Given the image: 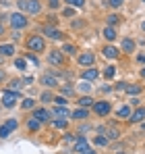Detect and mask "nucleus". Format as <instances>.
<instances>
[{
    "label": "nucleus",
    "instance_id": "nucleus-38",
    "mask_svg": "<svg viewBox=\"0 0 145 154\" xmlns=\"http://www.w3.org/2000/svg\"><path fill=\"white\" fill-rule=\"evenodd\" d=\"M42 100H44V102H52V94H50V92H44V94H42Z\"/></svg>",
    "mask_w": 145,
    "mask_h": 154
},
{
    "label": "nucleus",
    "instance_id": "nucleus-25",
    "mask_svg": "<svg viewBox=\"0 0 145 154\" xmlns=\"http://www.w3.org/2000/svg\"><path fill=\"white\" fill-rule=\"evenodd\" d=\"M35 106V100H31V98H25L23 100V108L25 110H29V108H33Z\"/></svg>",
    "mask_w": 145,
    "mask_h": 154
},
{
    "label": "nucleus",
    "instance_id": "nucleus-23",
    "mask_svg": "<svg viewBox=\"0 0 145 154\" xmlns=\"http://www.w3.org/2000/svg\"><path fill=\"white\" fill-rule=\"evenodd\" d=\"M118 117L129 119V117H131V108H129V106H120V108H118Z\"/></svg>",
    "mask_w": 145,
    "mask_h": 154
},
{
    "label": "nucleus",
    "instance_id": "nucleus-51",
    "mask_svg": "<svg viewBox=\"0 0 145 154\" xmlns=\"http://www.w3.org/2000/svg\"><path fill=\"white\" fill-rule=\"evenodd\" d=\"M143 2H145V0H143Z\"/></svg>",
    "mask_w": 145,
    "mask_h": 154
},
{
    "label": "nucleus",
    "instance_id": "nucleus-40",
    "mask_svg": "<svg viewBox=\"0 0 145 154\" xmlns=\"http://www.w3.org/2000/svg\"><path fill=\"white\" fill-rule=\"evenodd\" d=\"M48 4L52 8H58V4H60V0H48Z\"/></svg>",
    "mask_w": 145,
    "mask_h": 154
},
{
    "label": "nucleus",
    "instance_id": "nucleus-45",
    "mask_svg": "<svg viewBox=\"0 0 145 154\" xmlns=\"http://www.w3.org/2000/svg\"><path fill=\"white\" fill-rule=\"evenodd\" d=\"M2 79H4V73H2V71H0V81H2Z\"/></svg>",
    "mask_w": 145,
    "mask_h": 154
},
{
    "label": "nucleus",
    "instance_id": "nucleus-32",
    "mask_svg": "<svg viewBox=\"0 0 145 154\" xmlns=\"http://www.w3.org/2000/svg\"><path fill=\"white\" fill-rule=\"evenodd\" d=\"M106 144H108V137H104V135L96 137V146H106Z\"/></svg>",
    "mask_w": 145,
    "mask_h": 154
},
{
    "label": "nucleus",
    "instance_id": "nucleus-7",
    "mask_svg": "<svg viewBox=\"0 0 145 154\" xmlns=\"http://www.w3.org/2000/svg\"><path fill=\"white\" fill-rule=\"evenodd\" d=\"M75 150H77L79 154H87V152H89V144H87L83 137H79L77 144H75Z\"/></svg>",
    "mask_w": 145,
    "mask_h": 154
},
{
    "label": "nucleus",
    "instance_id": "nucleus-15",
    "mask_svg": "<svg viewBox=\"0 0 145 154\" xmlns=\"http://www.w3.org/2000/svg\"><path fill=\"white\" fill-rule=\"evenodd\" d=\"M0 54H2V56H13V54H15V46H13V44L0 46Z\"/></svg>",
    "mask_w": 145,
    "mask_h": 154
},
{
    "label": "nucleus",
    "instance_id": "nucleus-50",
    "mask_svg": "<svg viewBox=\"0 0 145 154\" xmlns=\"http://www.w3.org/2000/svg\"><path fill=\"white\" fill-rule=\"evenodd\" d=\"M143 129H145V121H143Z\"/></svg>",
    "mask_w": 145,
    "mask_h": 154
},
{
    "label": "nucleus",
    "instance_id": "nucleus-28",
    "mask_svg": "<svg viewBox=\"0 0 145 154\" xmlns=\"http://www.w3.org/2000/svg\"><path fill=\"white\" fill-rule=\"evenodd\" d=\"M25 65H27V63H25V58H17V60H15V67H17L19 71H23V69H27Z\"/></svg>",
    "mask_w": 145,
    "mask_h": 154
},
{
    "label": "nucleus",
    "instance_id": "nucleus-37",
    "mask_svg": "<svg viewBox=\"0 0 145 154\" xmlns=\"http://www.w3.org/2000/svg\"><path fill=\"white\" fill-rule=\"evenodd\" d=\"M54 100H56V104H58V106H62V104H67V102H69V100H67L64 96H56Z\"/></svg>",
    "mask_w": 145,
    "mask_h": 154
},
{
    "label": "nucleus",
    "instance_id": "nucleus-41",
    "mask_svg": "<svg viewBox=\"0 0 145 154\" xmlns=\"http://www.w3.org/2000/svg\"><path fill=\"white\" fill-rule=\"evenodd\" d=\"M27 58H29L31 63H35V65H37V56H35V54H27Z\"/></svg>",
    "mask_w": 145,
    "mask_h": 154
},
{
    "label": "nucleus",
    "instance_id": "nucleus-31",
    "mask_svg": "<svg viewBox=\"0 0 145 154\" xmlns=\"http://www.w3.org/2000/svg\"><path fill=\"white\" fill-rule=\"evenodd\" d=\"M114 73H116V69H114V67H106V71H104V75L108 77V79H112Z\"/></svg>",
    "mask_w": 145,
    "mask_h": 154
},
{
    "label": "nucleus",
    "instance_id": "nucleus-36",
    "mask_svg": "<svg viewBox=\"0 0 145 154\" xmlns=\"http://www.w3.org/2000/svg\"><path fill=\"white\" fill-rule=\"evenodd\" d=\"M72 92H75V90H72L71 85H64V88H62V96H71Z\"/></svg>",
    "mask_w": 145,
    "mask_h": 154
},
{
    "label": "nucleus",
    "instance_id": "nucleus-30",
    "mask_svg": "<svg viewBox=\"0 0 145 154\" xmlns=\"http://www.w3.org/2000/svg\"><path fill=\"white\" fill-rule=\"evenodd\" d=\"M108 137H110V140H116V137H118V129L110 127V129H108Z\"/></svg>",
    "mask_w": 145,
    "mask_h": 154
},
{
    "label": "nucleus",
    "instance_id": "nucleus-13",
    "mask_svg": "<svg viewBox=\"0 0 145 154\" xmlns=\"http://www.w3.org/2000/svg\"><path fill=\"white\" fill-rule=\"evenodd\" d=\"M99 75V73H97V69H87V71H83V79H85V81H93V79H96V77Z\"/></svg>",
    "mask_w": 145,
    "mask_h": 154
},
{
    "label": "nucleus",
    "instance_id": "nucleus-3",
    "mask_svg": "<svg viewBox=\"0 0 145 154\" xmlns=\"http://www.w3.org/2000/svg\"><path fill=\"white\" fill-rule=\"evenodd\" d=\"M10 25L15 27V29H21V27L27 25V17H25V15H21V13L10 15Z\"/></svg>",
    "mask_w": 145,
    "mask_h": 154
},
{
    "label": "nucleus",
    "instance_id": "nucleus-5",
    "mask_svg": "<svg viewBox=\"0 0 145 154\" xmlns=\"http://www.w3.org/2000/svg\"><path fill=\"white\" fill-rule=\"evenodd\" d=\"M133 123H143L145 121V106H141V108H137L135 112H131V117H129Z\"/></svg>",
    "mask_w": 145,
    "mask_h": 154
},
{
    "label": "nucleus",
    "instance_id": "nucleus-9",
    "mask_svg": "<svg viewBox=\"0 0 145 154\" xmlns=\"http://www.w3.org/2000/svg\"><path fill=\"white\" fill-rule=\"evenodd\" d=\"M44 33H46L48 38H52V40H60V38H62V33H60L56 27H50V25L44 27Z\"/></svg>",
    "mask_w": 145,
    "mask_h": 154
},
{
    "label": "nucleus",
    "instance_id": "nucleus-11",
    "mask_svg": "<svg viewBox=\"0 0 145 154\" xmlns=\"http://www.w3.org/2000/svg\"><path fill=\"white\" fill-rule=\"evenodd\" d=\"M33 117H35V119H40V121L44 123V121H48V119L52 117V115H50L48 110H44V108H37V110L33 112Z\"/></svg>",
    "mask_w": 145,
    "mask_h": 154
},
{
    "label": "nucleus",
    "instance_id": "nucleus-42",
    "mask_svg": "<svg viewBox=\"0 0 145 154\" xmlns=\"http://www.w3.org/2000/svg\"><path fill=\"white\" fill-rule=\"evenodd\" d=\"M122 2H124V0H110V4H112V6H120Z\"/></svg>",
    "mask_w": 145,
    "mask_h": 154
},
{
    "label": "nucleus",
    "instance_id": "nucleus-22",
    "mask_svg": "<svg viewBox=\"0 0 145 154\" xmlns=\"http://www.w3.org/2000/svg\"><path fill=\"white\" fill-rule=\"evenodd\" d=\"M124 92H126V94H131V96H137V94L141 92V88H139V85H126V88H124Z\"/></svg>",
    "mask_w": 145,
    "mask_h": 154
},
{
    "label": "nucleus",
    "instance_id": "nucleus-21",
    "mask_svg": "<svg viewBox=\"0 0 145 154\" xmlns=\"http://www.w3.org/2000/svg\"><path fill=\"white\" fill-rule=\"evenodd\" d=\"M104 38H106V40H114V38H116L114 27H106V29H104Z\"/></svg>",
    "mask_w": 145,
    "mask_h": 154
},
{
    "label": "nucleus",
    "instance_id": "nucleus-44",
    "mask_svg": "<svg viewBox=\"0 0 145 154\" xmlns=\"http://www.w3.org/2000/svg\"><path fill=\"white\" fill-rule=\"evenodd\" d=\"M141 77H145V67H143V69H141Z\"/></svg>",
    "mask_w": 145,
    "mask_h": 154
},
{
    "label": "nucleus",
    "instance_id": "nucleus-48",
    "mask_svg": "<svg viewBox=\"0 0 145 154\" xmlns=\"http://www.w3.org/2000/svg\"><path fill=\"white\" fill-rule=\"evenodd\" d=\"M141 27H143V31H145V21H143V25H141Z\"/></svg>",
    "mask_w": 145,
    "mask_h": 154
},
{
    "label": "nucleus",
    "instance_id": "nucleus-4",
    "mask_svg": "<svg viewBox=\"0 0 145 154\" xmlns=\"http://www.w3.org/2000/svg\"><path fill=\"white\" fill-rule=\"evenodd\" d=\"M17 100H19V96H17L15 92H4V94H2V104H4V106H8V108H10V106H15Z\"/></svg>",
    "mask_w": 145,
    "mask_h": 154
},
{
    "label": "nucleus",
    "instance_id": "nucleus-10",
    "mask_svg": "<svg viewBox=\"0 0 145 154\" xmlns=\"http://www.w3.org/2000/svg\"><path fill=\"white\" fill-rule=\"evenodd\" d=\"M52 115H54V117H60V119H69L71 112H69V108H64V106H56V108L52 110Z\"/></svg>",
    "mask_w": 145,
    "mask_h": 154
},
{
    "label": "nucleus",
    "instance_id": "nucleus-1",
    "mask_svg": "<svg viewBox=\"0 0 145 154\" xmlns=\"http://www.w3.org/2000/svg\"><path fill=\"white\" fill-rule=\"evenodd\" d=\"M19 8L35 15V13H40V2L37 0H19Z\"/></svg>",
    "mask_w": 145,
    "mask_h": 154
},
{
    "label": "nucleus",
    "instance_id": "nucleus-24",
    "mask_svg": "<svg viewBox=\"0 0 145 154\" xmlns=\"http://www.w3.org/2000/svg\"><path fill=\"white\" fill-rule=\"evenodd\" d=\"M4 125H6V127L10 129V131H15V129L19 127V121H17V119H8V121H6Z\"/></svg>",
    "mask_w": 145,
    "mask_h": 154
},
{
    "label": "nucleus",
    "instance_id": "nucleus-2",
    "mask_svg": "<svg viewBox=\"0 0 145 154\" xmlns=\"http://www.w3.org/2000/svg\"><path fill=\"white\" fill-rule=\"evenodd\" d=\"M27 46H29V50H44V38H40V35H31L29 40H27Z\"/></svg>",
    "mask_w": 145,
    "mask_h": 154
},
{
    "label": "nucleus",
    "instance_id": "nucleus-6",
    "mask_svg": "<svg viewBox=\"0 0 145 154\" xmlns=\"http://www.w3.org/2000/svg\"><path fill=\"white\" fill-rule=\"evenodd\" d=\"M48 60H50V65H56V67H62V63H64V60H62V54H60L58 50H52V52H50Z\"/></svg>",
    "mask_w": 145,
    "mask_h": 154
},
{
    "label": "nucleus",
    "instance_id": "nucleus-17",
    "mask_svg": "<svg viewBox=\"0 0 145 154\" xmlns=\"http://www.w3.org/2000/svg\"><path fill=\"white\" fill-rule=\"evenodd\" d=\"M42 83L48 85V88H54V85H56V77L54 75H44L42 77Z\"/></svg>",
    "mask_w": 145,
    "mask_h": 154
},
{
    "label": "nucleus",
    "instance_id": "nucleus-20",
    "mask_svg": "<svg viewBox=\"0 0 145 154\" xmlns=\"http://www.w3.org/2000/svg\"><path fill=\"white\" fill-rule=\"evenodd\" d=\"M93 98H89V96H83L81 100H79V106H83V108H87V106H93Z\"/></svg>",
    "mask_w": 145,
    "mask_h": 154
},
{
    "label": "nucleus",
    "instance_id": "nucleus-34",
    "mask_svg": "<svg viewBox=\"0 0 145 154\" xmlns=\"http://www.w3.org/2000/svg\"><path fill=\"white\" fill-rule=\"evenodd\" d=\"M116 23H118V17L116 15H108V25L112 27V25H116Z\"/></svg>",
    "mask_w": 145,
    "mask_h": 154
},
{
    "label": "nucleus",
    "instance_id": "nucleus-46",
    "mask_svg": "<svg viewBox=\"0 0 145 154\" xmlns=\"http://www.w3.org/2000/svg\"><path fill=\"white\" fill-rule=\"evenodd\" d=\"M0 33H4V31H2V23H0Z\"/></svg>",
    "mask_w": 145,
    "mask_h": 154
},
{
    "label": "nucleus",
    "instance_id": "nucleus-16",
    "mask_svg": "<svg viewBox=\"0 0 145 154\" xmlns=\"http://www.w3.org/2000/svg\"><path fill=\"white\" fill-rule=\"evenodd\" d=\"M104 54H106L108 58H116V56H118V48H114V46H106V48H104Z\"/></svg>",
    "mask_w": 145,
    "mask_h": 154
},
{
    "label": "nucleus",
    "instance_id": "nucleus-39",
    "mask_svg": "<svg viewBox=\"0 0 145 154\" xmlns=\"http://www.w3.org/2000/svg\"><path fill=\"white\" fill-rule=\"evenodd\" d=\"M72 15H75V11H72L71 6H67L64 8V17H72Z\"/></svg>",
    "mask_w": 145,
    "mask_h": 154
},
{
    "label": "nucleus",
    "instance_id": "nucleus-14",
    "mask_svg": "<svg viewBox=\"0 0 145 154\" xmlns=\"http://www.w3.org/2000/svg\"><path fill=\"white\" fill-rule=\"evenodd\" d=\"M40 125H42V121H40V119H35V117H31V119L27 121V129H29V131H37Z\"/></svg>",
    "mask_w": 145,
    "mask_h": 154
},
{
    "label": "nucleus",
    "instance_id": "nucleus-19",
    "mask_svg": "<svg viewBox=\"0 0 145 154\" xmlns=\"http://www.w3.org/2000/svg\"><path fill=\"white\" fill-rule=\"evenodd\" d=\"M122 50H124V52H133V50H135L133 40H129V38H126V40H122Z\"/></svg>",
    "mask_w": 145,
    "mask_h": 154
},
{
    "label": "nucleus",
    "instance_id": "nucleus-8",
    "mask_svg": "<svg viewBox=\"0 0 145 154\" xmlns=\"http://www.w3.org/2000/svg\"><path fill=\"white\" fill-rule=\"evenodd\" d=\"M93 110H96L97 115H108L110 112V104L108 102H96L93 104Z\"/></svg>",
    "mask_w": 145,
    "mask_h": 154
},
{
    "label": "nucleus",
    "instance_id": "nucleus-33",
    "mask_svg": "<svg viewBox=\"0 0 145 154\" xmlns=\"http://www.w3.org/2000/svg\"><path fill=\"white\" fill-rule=\"evenodd\" d=\"M8 135H10V129L6 127V125H2L0 127V137H8Z\"/></svg>",
    "mask_w": 145,
    "mask_h": 154
},
{
    "label": "nucleus",
    "instance_id": "nucleus-26",
    "mask_svg": "<svg viewBox=\"0 0 145 154\" xmlns=\"http://www.w3.org/2000/svg\"><path fill=\"white\" fill-rule=\"evenodd\" d=\"M52 125H54L56 129H62V127H67V119H56Z\"/></svg>",
    "mask_w": 145,
    "mask_h": 154
},
{
    "label": "nucleus",
    "instance_id": "nucleus-29",
    "mask_svg": "<svg viewBox=\"0 0 145 154\" xmlns=\"http://www.w3.org/2000/svg\"><path fill=\"white\" fill-rule=\"evenodd\" d=\"M21 83H23V81H19V79H13V81H10V85H8V88H10V92L19 90V88H21Z\"/></svg>",
    "mask_w": 145,
    "mask_h": 154
},
{
    "label": "nucleus",
    "instance_id": "nucleus-27",
    "mask_svg": "<svg viewBox=\"0 0 145 154\" xmlns=\"http://www.w3.org/2000/svg\"><path fill=\"white\" fill-rule=\"evenodd\" d=\"M62 52H64V54H75V46H72V44H64V46H62Z\"/></svg>",
    "mask_w": 145,
    "mask_h": 154
},
{
    "label": "nucleus",
    "instance_id": "nucleus-12",
    "mask_svg": "<svg viewBox=\"0 0 145 154\" xmlns=\"http://www.w3.org/2000/svg\"><path fill=\"white\" fill-rule=\"evenodd\" d=\"M79 63L85 67V65H93V54L91 52H85V54H81L79 56Z\"/></svg>",
    "mask_w": 145,
    "mask_h": 154
},
{
    "label": "nucleus",
    "instance_id": "nucleus-43",
    "mask_svg": "<svg viewBox=\"0 0 145 154\" xmlns=\"http://www.w3.org/2000/svg\"><path fill=\"white\" fill-rule=\"evenodd\" d=\"M137 60H139V63H145V54H139V56H137Z\"/></svg>",
    "mask_w": 145,
    "mask_h": 154
},
{
    "label": "nucleus",
    "instance_id": "nucleus-47",
    "mask_svg": "<svg viewBox=\"0 0 145 154\" xmlns=\"http://www.w3.org/2000/svg\"><path fill=\"white\" fill-rule=\"evenodd\" d=\"M87 154H96V152H93V150H89V152H87Z\"/></svg>",
    "mask_w": 145,
    "mask_h": 154
},
{
    "label": "nucleus",
    "instance_id": "nucleus-18",
    "mask_svg": "<svg viewBox=\"0 0 145 154\" xmlns=\"http://www.w3.org/2000/svg\"><path fill=\"white\" fill-rule=\"evenodd\" d=\"M87 115H89V112H87V108H83V106H81V108H77V110L72 112V119H85Z\"/></svg>",
    "mask_w": 145,
    "mask_h": 154
},
{
    "label": "nucleus",
    "instance_id": "nucleus-35",
    "mask_svg": "<svg viewBox=\"0 0 145 154\" xmlns=\"http://www.w3.org/2000/svg\"><path fill=\"white\" fill-rule=\"evenodd\" d=\"M67 4H72V6H83L85 0H67Z\"/></svg>",
    "mask_w": 145,
    "mask_h": 154
},
{
    "label": "nucleus",
    "instance_id": "nucleus-49",
    "mask_svg": "<svg viewBox=\"0 0 145 154\" xmlns=\"http://www.w3.org/2000/svg\"><path fill=\"white\" fill-rule=\"evenodd\" d=\"M116 154H126V152H116Z\"/></svg>",
    "mask_w": 145,
    "mask_h": 154
}]
</instances>
